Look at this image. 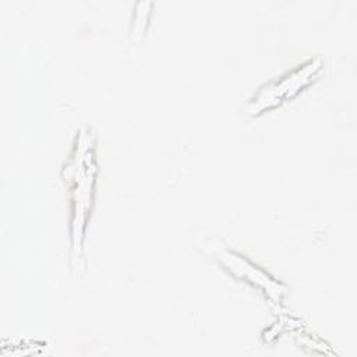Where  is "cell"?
<instances>
[{"instance_id":"6da1fadb","label":"cell","mask_w":357,"mask_h":357,"mask_svg":"<svg viewBox=\"0 0 357 357\" xmlns=\"http://www.w3.org/2000/svg\"><path fill=\"white\" fill-rule=\"evenodd\" d=\"M321 70V60L314 59L297 68L293 73L282 77L280 79L265 85L261 91L248 102L245 107L247 114H258L268 107L276 106L283 99L296 95L304 85H307Z\"/></svg>"}]
</instances>
